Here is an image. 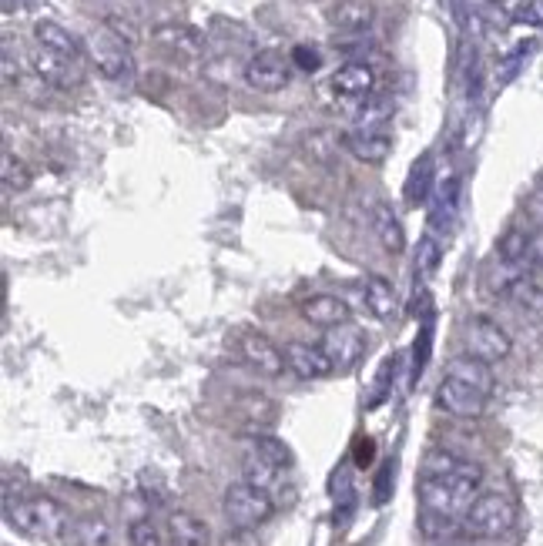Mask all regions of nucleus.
<instances>
[{
	"mask_svg": "<svg viewBox=\"0 0 543 546\" xmlns=\"http://www.w3.org/2000/svg\"><path fill=\"white\" fill-rule=\"evenodd\" d=\"M104 24H108V27H111V31H114V34H118V37H121V41H128L131 47H135V44H138V27H135V24H131V21H128V17H118V14H108V17H104Z\"/></svg>",
	"mask_w": 543,
	"mask_h": 546,
	"instance_id": "32",
	"label": "nucleus"
},
{
	"mask_svg": "<svg viewBox=\"0 0 543 546\" xmlns=\"http://www.w3.org/2000/svg\"><path fill=\"white\" fill-rule=\"evenodd\" d=\"M507 302L520 305V309H527V312H540L543 309V289L537 285V279H523L517 289L510 292Z\"/></svg>",
	"mask_w": 543,
	"mask_h": 546,
	"instance_id": "28",
	"label": "nucleus"
},
{
	"mask_svg": "<svg viewBox=\"0 0 543 546\" xmlns=\"http://www.w3.org/2000/svg\"><path fill=\"white\" fill-rule=\"evenodd\" d=\"M430 185H433V155H423L413 161V171H409V181H406L409 205H419V201L430 198Z\"/></svg>",
	"mask_w": 543,
	"mask_h": 546,
	"instance_id": "24",
	"label": "nucleus"
},
{
	"mask_svg": "<svg viewBox=\"0 0 543 546\" xmlns=\"http://www.w3.org/2000/svg\"><path fill=\"white\" fill-rule=\"evenodd\" d=\"M490 396H493V392L473 386V382H466V379L443 376L440 389H436V406H440L443 413L456 416V419H476V416H483Z\"/></svg>",
	"mask_w": 543,
	"mask_h": 546,
	"instance_id": "8",
	"label": "nucleus"
},
{
	"mask_svg": "<svg viewBox=\"0 0 543 546\" xmlns=\"http://www.w3.org/2000/svg\"><path fill=\"white\" fill-rule=\"evenodd\" d=\"M34 41L44 51H54L61 57H71V61H81V44L68 27H61L57 21H37L34 24Z\"/></svg>",
	"mask_w": 543,
	"mask_h": 546,
	"instance_id": "21",
	"label": "nucleus"
},
{
	"mask_svg": "<svg viewBox=\"0 0 543 546\" xmlns=\"http://www.w3.org/2000/svg\"><path fill=\"white\" fill-rule=\"evenodd\" d=\"M373 459V439H362L359 443V466H366Z\"/></svg>",
	"mask_w": 543,
	"mask_h": 546,
	"instance_id": "36",
	"label": "nucleus"
},
{
	"mask_svg": "<svg viewBox=\"0 0 543 546\" xmlns=\"http://www.w3.org/2000/svg\"><path fill=\"white\" fill-rule=\"evenodd\" d=\"M88 4H98V7H108V4H114V0H88Z\"/></svg>",
	"mask_w": 543,
	"mask_h": 546,
	"instance_id": "37",
	"label": "nucleus"
},
{
	"mask_svg": "<svg viewBox=\"0 0 543 546\" xmlns=\"http://www.w3.org/2000/svg\"><path fill=\"white\" fill-rule=\"evenodd\" d=\"M376 21V7L369 0H336L329 7V24L336 31H346V34H362L369 24Z\"/></svg>",
	"mask_w": 543,
	"mask_h": 546,
	"instance_id": "18",
	"label": "nucleus"
},
{
	"mask_svg": "<svg viewBox=\"0 0 543 546\" xmlns=\"http://www.w3.org/2000/svg\"><path fill=\"white\" fill-rule=\"evenodd\" d=\"M302 319L319 325V329H339V325L349 322V305L339 299V295H312L299 305Z\"/></svg>",
	"mask_w": 543,
	"mask_h": 546,
	"instance_id": "17",
	"label": "nucleus"
},
{
	"mask_svg": "<svg viewBox=\"0 0 543 546\" xmlns=\"http://www.w3.org/2000/svg\"><path fill=\"white\" fill-rule=\"evenodd\" d=\"M84 51H88L94 67H98L108 81H118V84L135 81V57H131V44L121 41L108 24L94 27V31L88 34V41H84Z\"/></svg>",
	"mask_w": 543,
	"mask_h": 546,
	"instance_id": "5",
	"label": "nucleus"
},
{
	"mask_svg": "<svg viewBox=\"0 0 543 546\" xmlns=\"http://www.w3.org/2000/svg\"><path fill=\"white\" fill-rule=\"evenodd\" d=\"M480 486V466L450 453V449H433L423 463V480H419V503L426 510V523L450 526L453 520H463L480 496Z\"/></svg>",
	"mask_w": 543,
	"mask_h": 546,
	"instance_id": "1",
	"label": "nucleus"
},
{
	"mask_svg": "<svg viewBox=\"0 0 543 546\" xmlns=\"http://www.w3.org/2000/svg\"><path fill=\"white\" fill-rule=\"evenodd\" d=\"M369 225H373L376 242L383 245L389 255H403V248H406L403 222H399L396 212L386 205V201H376V205L369 208Z\"/></svg>",
	"mask_w": 543,
	"mask_h": 546,
	"instance_id": "16",
	"label": "nucleus"
},
{
	"mask_svg": "<svg viewBox=\"0 0 543 546\" xmlns=\"http://www.w3.org/2000/svg\"><path fill=\"white\" fill-rule=\"evenodd\" d=\"M222 513H225L228 526H235V530H255V526H262L275 513V500H272V493H265L259 486L242 480L225 490Z\"/></svg>",
	"mask_w": 543,
	"mask_h": 546,
	"instance_id": "6",
	"label": "nucleus"
},
{
	"mask_svg": "<svg viewBox=\"0 0 543 546\" xmlns=\"http://www.w3.org/2000/svg\"><path fill=\"white\" fill-rule=\"evenodd\" d=\"M0 178H4L7 191H27V188H31V168H27L21 158H14L11 151H4V161H0Z\"/></svg>",
	"mask_w": 543,
	"mask_h": 546,
	"instance_id": "25",
	"label": "nucleus"
},
{
	"mask_svg": "<svg viewBox=\"0 0 543 546\" xmlns=\"http://www.w3.org/2000/svg\"><path fill=\"white\" fill-rule=\"evenodd\" d=\"M463 346H466L470 356L490 362V366H493V362L510 359L513 339L500 322L487 319V315H473V319H466V325H463Z\"/></svg>",
	"mask_w": 543,
	"mask_h": 546,
	"instance_id": "7",
	"label": "nucleus"
},
{
	"mask_svg": "<svg viewBox=\"0 0 543 546\" xmlns=\"http://www.w3.org/2000/svg\"><path fill=\"white\" fill-rule=\"evenodd\" d=\"M513 523H517V506H513L507 493L497 490L476 496L473 506L463 516V530L473 540H500V536H507L513 530Z\"/></svg>",
	"mask_w": 543,
	"mask_h": 546,
	"instance_id": "4",
	"label": "nucleus"
},
{
	"mask_svg": "<svg viewBox=\"0 0 543 546\" xmlns=\"http://www.w3.org/2000/svg\"><path fill=\"white\" fill-rule=\"evenodd\" d=\"M128 543L131 546H165L161 543V533L155 530L151 520H135L128 526Z\"/></svg>",
	"mask_w": 543,
	"mask_h": 546,
	"instance_id": "29",
	"label": "nucleus"
},
{
	"mask_svg": "<svg viewBox=\"0 0 543 546\" xmlns=\"http://www.w3.org/2000/svg\"><path fill=\"white\" fill-rule=\"evenodd\" d=\"M292 64H299L302 71H316V67H319V54L312 51V47L299 44V47H292Z\"/></svg>",
	"mask_w": 543,
	"mask_h": 546,
	"instance_id": "33",
	"label": "nucleus"
},
{
	"mask_svg": "<svg viewBox=\"0 0 543 546\" xmlns=\"http://www.w3.org/2000/svg\"><path fill=\"white\" fill-rule=\"evenodd\" d=\"M342 148L352 158L366 161V165H383L389 151H393V138L386 131H349L342 134Z\"/></svg>",
	"mask_w": 543,
	"mask_h": 546,
	"instance_id": "15",
	"label": "nucleus"
},
{
	"mask_svg": "<svg viewBox=\"0 0 543 546\" xmlns=\"http://www.w3.org/2000/svg\"><path fill=\"white\" fill-rule=\"evenodd\" d=\"M168 540L171 546H208V526L195 513L178 510L168 516Z\"/></svg>",
	"mask_w": 543,
	"mask_h": 546,
	"instance_id": "22",
	"label": "nucleus"
},
{
	"mask_svg": "<svg viewBox=\"0 0 543 546\" xmlns=\"http://www.w3.org/2000/svg\"><path fill=\"white\" fill-rule=\"evenodd\" d=\"M322 349H326V356L332 359L336 369H352L362 359V352H366V332L346 322L339 325V329H329Z\"/></svg>",
	"mask_w": 543,
	"mask_h": 546,
	"instance_id": "14",
	"label": "nucleus"
},
{
	"mask_svg": "<svg viewBox=\"0 0 543 546\" xmlns=\"http://www.w3.org/2000/svg\"><path fill=\"white\" fill-rule=\"evenodd\" d=\"M4 516L14 530H21L37 540H61L71 530V516L61 503L51 496H21V500H7Z\"/></svg>",
	"mask_w": 543,
	"mask_h": 546,
	"instance_id": "2",
	"label": "nucleus"
},
{
	"mask_svg": "<svg viewBox=\"0 0 543 546\" xmlns=\"http://www.w3.org/2000/svg\"><path fill=\"white\" fill-rule=\"evenodd\" d=\"M396 104L386 94H373L369 101H362L356 108V131H379L383 124L393 118Z\"/></svg>",
	"mask_w": 543,
	"mask_h": 546,
	"instance_id": "23",
	"label": "nucleus"
},
{
	"mask_svg": "<svg viewBox=\"0 0 543 546\" xmlns=\"http://www.w3.org/2000/svg\"><path fill=\"white\" fill-rule=\"evenodd\" d=\"M31 64H34L37 78H41L44 84H51V88H57V91L81 88V81H84L81 61H71V57L44 51V47H37V51L31 54Z\"/></svg>",
	"mask_w": 543,
	"mask_h": 546,
	"instance_id": "11",
	"label": "nucleus"
},
{
	"mask_svg": "<svg viewBox=\"0 0 543 546\" xmlns=\"http://www.w3.org/2000/svg\"><path fill=\"white\" fill-rule=\"evenodd\" d=\"M332 91L352 104H362L376 94V71L366 61H349L332 74Z\"/></svg>",
	"mask_w": 543,
	"mask_h": 546,
	"instance_id": "12",
	"label": "nucleus"
},
{
	"mask_svg": "<svg viewBox=\"0 0 543 546\" xmlns=\"http://www.w3.org/2000/svg\"><path fill=\"white\" fill-rule=\"evenodd\" d=\"M359 292H362V305H366V312L373 315V319H379V322L393 319L396 292H393V285L383 279V275H369V279L359 285Z\"/></svg>",
	"mask_w": 543,
	"mask_h": 546,
	"instance_id": "20",
	"label": "nucleus"
},
{
	"mask_svg": "<svg viewBox=\"0 0 543 546\" xmlns=\"http://www.w3.org/2000/svg\"><path fill=\"white\" fill-rule=\"evenodd\" d=\"M245 81H249V88L262 94L282 91L285 84H289V61H285L279 51H272V47L255 51L249 57V64H245Z\"/></svg>",
	"mask_w": 543,
	"mask_h": 546,
	"instance_id": "9",
	"label": "nucleus"
},
{
	"mask_svg": "<svg viewBox=\"0 0 543 546\" xmlns=\"http://www.w3.org/2000/svg\"><path fill=\"white\" fill-rule=\"evenodd\" d=\"M530 41L527 44H523V47H517V51H513L510 57H503V64H500V71H497V81L500 84H510L513 78H517V71H520V67H523V57H527L530 54Z\"/></svg>",
	"mask_w": 543,
	"mask_h": 546,
	"instance_id": "30",
	"label": "nucleus"
},
{
	"mask_svg": "<svg viewBox=\"0 0 543 546\" xmlns=\"http://www.w3.org/2000/svg\"><path fill=\"white\" fill-rule=\"evenodd\" d=\"M151 37H155L161 47H168V51H175L181 57H198L205 51L202 31H195V27H188V24H161L151 31Z\"/></svg>",
	"mask_w": 543,
	"mask_h": 546,
	"instance_id": "19",
	"label": "nucleus"
},
{
	"mask_svg": "<svg viewBox=\"0 0 543 546\" xmlns=\"http://www.w3.org/2000/svg\"><path fill=\"white\" fill-rule=\"evenodd\" d=\"M74 536H78L81 546H111V526L101 520V516H84V520L74 526Z\"/></svg>",
	"mask_w": 543,
	"mask_h": 546,
	"instance_id": "26",
	"label": "nucleus"
},
{
	"mask_svg": "<svg viewBox=\"0 0 543 546\" xmlns=\"http://www.w3.org/2000/svg\"><path fill=\"white\" fill-rule=\"evenodd\" d=\"M517 21L520 24H543V0H527V4H520Z\"/></svg>",
	"mask_w": 543,
	"mask_h": 546,
	"instance_id": "34",
	"label": "nucleus"
},
{
	"mask_svg": "<svg viewBox=\"0 0 543 546\" xmlns=\"http://www.w3.org/2000/svg\"><path fill=\"white\" fill-rule=\"evenodd\" d=\"M21 78V74H17V67H14V54H11V41L4 44V84L7 88H14V81Z\"/></svg>",
	"mask_w": 543,
	"mask_h": 546,
	"instance_id": "35",
	"label": "nucleus"
},
{
	"mask_svg": "<svg viewBox=\"0 0 543 546\" xmlns=\"http://www.w3.org/2000/svg\"><path fill=\"white\" fill-rule=\"evenodd\" d=\"M540 181H543V175H540Z\"/></svg>",
	"mask_w": 543,
	"mask_h": 546,
	"instance_id": "38",
	"label": "nucleus"
},
{
	"mask_svg": "<svg viewBox=\"0 0 543 546\" xmlns=\"http://www.w3.org/2000/svg\"><path fill=\"white\" fill-rule=\"evenodd\" d=\"M523 208H527V218L533 222V228H540V232H543V181H537V188L527 195Z\"/></svg>",
	"mask_w": 543,
	"mask_h": 546,
	"instance_id": "31",
	"label": "nucleus"
},
{
	"mask_svg": "<svg viewBox=\"0 0 543 546\" xmlns=\"http://www.w3.org/2000/svg\"><path fill=\"white\" fill-rule=\"evenodd\" d=\"M285 362L299 379H329L336 366L326 356L322 346H312V342H285Z\"/></svg>",
	"mask_w": 543,
	"mask_h": 546,
	"instance_id": "13",
	"label": "nucleus"
},
{
	"mask_svg": "<svg viewBox=\"0 0 543 546\" xmlns=\"http://www.w3.org/2000/svg\"><path fill=\"white\" fill-rule=\"evenodd\" d=\"M436 265H440V242H436L433 235H426L423 242H419V255H416V279H430L436 272Z\"/></svg>",
	"mask_w": 543,
	"mask_h": 546,
	"instance_id": "27",
	"label": "nucleus"
},
{
	"mask_svg": "<svg viewBox=\"0 0 543 546\" xmlns=\"http://www.w3.org/2000/svg\"><path fill=\"white\" fill-rule=\"evenodd\" d=\"M238 356L245 359V366H252L255 372H262V376H282L285 369H289V362H285V352L275 346L269 335L262 332H242V339H238Z\"/></svg>",
	"mask_w": 543,
	"mask_h": 546,
	"instance_id": "10",
	"label": "nucleus"
},
{
	"mask_svg": "<svg viewBox=\"0 0 543 546\" xmlns=\"http://www.w3.org/2000/svg\"><path fill=\"white\" fill-rule=\"evenodd\" d=\"M289 463H292V453L282 439L259 436V439H252L249 449H245V456H242V480L259 486V490H265V493H272L282 486Z\"/></svg>",
	"mask_w": 543,
	"mask_h": 546,
	"instance_id": "3",
	"label": "nucleus"
}]
</instances>
